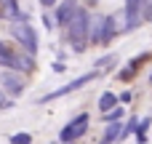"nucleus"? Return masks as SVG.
I'll return each instance as SVG.
<instances>
[{"instance_id": "obj_1", "label": "nucleus", "mask_w": 152, "mask_h": 144, "mask_svg": "<svg viewBox=\"0 0 152 144\" xmlns=\"http://www.w3.org/2000/svg\"><path fill=\"white\" fill-rule=\"evenodd\" d=\"M88 29H91V13H88V8H77L75 16L69 19V24L64 27L67 43L72 45L75 53H83L88 48Z\"/></svg>"}, {"instance_id": "obj_2", "label": "nucleus", "mask_w": 152, "mask_h": 144, "mask_svg": "<svg viewBox=\"0 0 152 144\" xmlns=\"http://www.w3.org/2000/svg\"><path fill=\"white\" fill-rule=\"evenodd\" d=\"M0 67H3V69H11V72L24 75V72H32V69H35V59H32V56H27V53L13 51L5 40H0Z\"/></svg>"}, {"instance_id": "obj_3", "label": "nucleus", "mask_w": 152, "mask_h": 144, "mask_svg": "<svg viewBox=\"0 0 152 144\" xmlns=\"http://www.w3.org/2000/svg\"><path fill=\"white\" fill-rule=\"evenodd\" d=\"M11 35H13V40L21 45V53H27V56H37V51H40V43H37V32H35V27L29 24V21H13L11 24Z\"/></svg>"}, {"instance_id": "obj_4", "label": "nucleus", "mask_w": 152, "mask_h": 144, "mask_svg": "<svg viewBox=\"0 0 152 144\" xmlns=\"http://www.w3.org/2000/svg\"><path fill=\"white\" fill-rule=\"evenodd\" d=\"M88 123H91V118H88V112H80V115H75L72 120H67V126L59 131V142L64 144H75L86 131H88Z\"/></svg>"}, {"instance_id": "obj_5", "label": "nucleus", "mask_w": 152, "mask_h": 144, "mask_svg": "<svg viewBox=\"0 0 152 144\" xmlns=\"http://www.w3.org/2000/svg\"><path fill=\"white\" fill-rule=\"evenodd\" d=\"M96 77H99V72H96V69H94V72H88V75H80L77 80H72V83H67V86H61V88H56V91L45 94V96H40V99H37V104H48V102H53V99H61V96H67V94H75V91H80L83 86L94 83Z\"/></svg>"}, {"instance_id": "obj_6", "label": "nucleus", "mask_w": 152, "mask_h": 144, "mask_svg": "<svg viewBox=\"0 0 152 144\" xmlns=\"http://www.w3.org/2000/svg\"><path fill=\"white\" fill-rule=\"evenodd\" d=\"M0 88H3V94H5V96H11V99L21 96V94H24V88H27L24 75L11 72V69H3V75H0Z\"/></svg>"}, {"instance_id": "obj_7", "label": "nucleus", "mask_w": 152, "mask_h": 144, "mask_svg": "<svg viewBox=\"0 0 152 144\" xmlns=\"http://www.w3.org/2000/svg\"><path fill=\"white\" fill-rule=\"evenodd\" d=\"M80 5H77V0H61L59 5H56V11H53V19H56V24L59 27H67L69 24V19L75 16V11H77Z\"/></svg>"}, {"instance_id": "obj_8", "label": "nucleus", "mask_w": 152, "mask_h": 144, "mask_svg": "<svg viewBox=\"0 0 152 144\" xmlns=\"http://www.w3.org/2000/svg\"><path fill=\"white\" fill-rule=\"evenodd\" d=\"M0 19L5 21H27V13H21L19 0H0Z\"/></svg>"}, {"instance_id": "obj_9", "label": "nucleus", "mask_w": 152, "mask_h": 144, "mask_svg": "<svg viewBox=\"0 0 152 144\" xmlns=\"http://www.w3.org/2000/svg\"><path fill=\"white\" fill-rule=\"evenodd\" d=\"M102 29H104V16H91L88 45H102Z\"/></svg>"}, {"instance_id": "obj_10", "label": "nucleus", "mask_w": 152, "mask_h": 144, "mask_svg": "<svg viewBox=\"0 0 152 144\" xmlns=\"http://www.w3.org/2000/svg\"><path fill=\"white\" fill-rule=\"evenodd\" d=\"M118 35V16H104V29H102V45H110Z\"/></svg>"}, {"instance_id": "obj_11", "label": "nucleus", "mask_w": 152, "mask_h": 144, "mask_svg": "<svg viewBox=\"0 0 152 144\" xmlns=\"http://www.w3.org/2000/svg\"><path fill=\"white\" fill-rule=\"evenodd\" d=\"M120 134H123V123H110L102 134V144H115L120 139Z\"/></svg>"}, {"instance_id": "obj_12", "label": "nucleus", "mask_w": 152, "mask_h": 144, "mask_svg": "<svg viewBox=\"0 0 152 144\" xmlns=\"http://www.w3.org/2000/svg\"><path fill=\"white\" fill-rule=\"evenodd\" d=\"M115 107H118V96H115L112 91H104V94L99 96V110L107 115V112H112Z\"/></svg>"}, {"instance_id": "obj_13", "label": "nucleus", "mask_w": 152, "mask_h": 144, "mask_svg": "<svg viewBox=\"0 0 152 144\" xmlns=\"http://www.w3.org/2000/svg\"><path fill=\"white\" fill-rule=\"evenodd\" d=\"M152 126V118H144V120H139V128H136V139H139V144H147V131H150Z\"/></svg>"}, {"instance_id": "obj_14", "label": "nucleus", "mask_w": 152, "mask_h": 144, "mask_svg": "<svg viewBox=\"0 0 152 144\" xmlns=\"http://www.w3.org/2000/svg\"><path fill=\"white\" fill-rule=\"evenodd\" d=\"M136 128H139V118H134V115H131V120H128V123H123V134H120V139H126V136L136 134Z\"/></svg>"}, {"instance_id": "obj_15", "label": "nucleus", "mask_w": 152, "mask_h": 144, "mask_svg": "<svg viewBox=\"0 0 152 144\" xmlns=\"http://www.w3.org/2000/svg\"><path fill=\"white\" fill-rule=\"evenodd\" d=\"M120 118H123V107L118 104L112 112H107V115H104V123H107V126H110V123H120Z\"/></svg>"}, {"instance_id": "obj_16", "label": "nucleus", "mask_w": 152, "mask_h": 144, "mask_svg": "<svg viewBox=\"0 0 152 144\" xmlns=\"http://www.w3.org/2000/svg\"><path fill=\"white\" fill-rule=\"evenodd\" d=\"M11 144H32V134H27V131L13 134V136H11Z\"/></svg>"}, {"instance_id": "obj_17", "label": "nucleus", "mask_w": 152, "mask_h": 144, "mask_svg": "<svg viewBox=\"0 0 152 144\" xmlns=\"http://www.w3.org/2000/svg\"><path fill=\"white\" fill-rule=\"evenodd\" d=\"M115 61H118V56H115V53H110V56H102V59L96 61V72H99V69H104V67H112Z\"/></svg>"}, {"instance_id": "obj_18", "label": "nucleus", "mask_w": 152, "mask_h": 144, "mask_svg": "<svg viewBox=\"0 0 152 144\" xmlns=\"http://www.w3.org/2000/svg\"><path fill=\"white\" fill-rule=\"evenodd\" d=\"M11 107H13V99H8L3 94V88H0V110H11Z\"/></svg>"}, {"instance_id": "obj_19", "label": "nucleus", "mask_w": 152, "mask_h": 144, "mask_svg": "<svg viewBox=\"0 0 152 144\" xmlns=\"http://www.w3.org/2000/svg\"><path fill=\"white\" fill-rule=\"evenodd\" d=\"M134 72H136V69H134V67L128 64V67H126V69L120 72V80H128V77H134Z\"/></svg>"}, {"instance_id": "obj_20", "label": "nucleus", "mask_w": 152, "mask_h": 144, "mask_svg": "<svg viewBox=\"0 0 152 144\" xmlns=\"http://www.w3.org/2000/svg\"><path fill=\"white\" fill-rule=\"evenodd\" d=\"M131 99H134V94H131V91H123V94L118 96V102H123V104H126V102H131Z\"/></svg>"}, {"instance_id": "obj_21", "label": "nucleus", "mask_w": 152, "mask_h": 144, "mask_svg": "<svg viewBox=\"0 0 152 144\" xmlns=\"http://www.w3.org/2000/svg\"><path fill=\"white\" fill-rule=\"evenodd\" d=\"M37 3H40L43 8H56V5H59V0H37Z\"/></svg>"}, {"instance_id": "obj_22", "label": "nucleus", "mask_w": 152, "mask_h": 144, "mask_svg": "<svg viewBox=\"0 0 152 144\" xmlns=\"http://www.w3.org/2000/svg\"><path fill=\"white\" fill-rule=\"evenodd\" d=\"M142 16H144V21H152V3H147V8H144Z\"/></svg>"}, {"instance_id": "obj_23", "label": "nucleus", "mask_w": 152, "mask_h": 144, "mask_svg": "<svg viewBox=\"0 0 152 144\" xmlns=\"http://www.w3.org/2000/svg\"><path fill=\"white\" fill-rule=\"evenodd\" d=\"M51 19H53V16H48V13L43 16V24H45V29H53V21H51Z\"/></svg>"}, {"instance_id": "obj_24", "label": "nucleus", "mask_w": 152, "mask_h": 144, "mask_svg": "<svg viewBox=\"0 0 152 144\" xmlns=\"http://www.w3.org/2000/svg\"><path fill=\"white\" fill-rule=\"evenodd\" d=\"M150 83H152V72H150Z\"/></svg>"}]
</instances>
